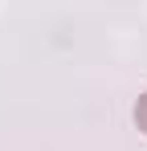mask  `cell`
<instances>
[{
    "label": "cell",
    "mask_w": 147,
    "mask_h": 151,
    "mask_svg": "<svg viewBox=\"0 0 147 151\" xmlns=\"http://www.w3.org/2000/svg\"><path fill=\"white\" fill-rule=\"evenodd\" d=\"M135 123H139V131H147V94L135 102Z\"/></svg>",
    "instance_id": "1"
}]
</instances>
